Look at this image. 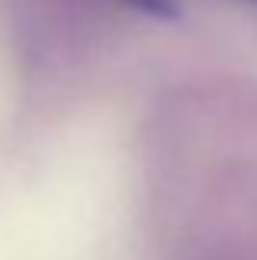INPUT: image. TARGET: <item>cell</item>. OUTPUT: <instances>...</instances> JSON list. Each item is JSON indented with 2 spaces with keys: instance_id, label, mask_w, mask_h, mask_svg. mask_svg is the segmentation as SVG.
I'll use <instances>...</instances> for the list:
<instances>
[{
  "instance_id": "cell-1",
  "label": "cell",
  "mask_w": 257,
  "mask_h": 260,
  "mask_svg": "<svg viewBox=\"0 0 257 260\" xmlns=\"http://www.w3.org/2000/svg\"><path fill=\"white\" fill-rule=\"evenodd\" d=\"M132 10H142L148 17H158V20H175L178 17V4L175 0H122Z\"/></svg>"
},
{
  "instance_id": "cell-2",
  "label": "cell",
  "mask_w": 257,
  "mask_h": 260,
  "mask_svg": "<svg viewBox=\"0 0 257 260\" xmlns=\"http://www.w3.org/2000/svg\"><path fill=\"white\" fill-rule=\"evenodd\" d=\"M254 4H257V0H254Z\"/></svg>"
}]
</instances>
